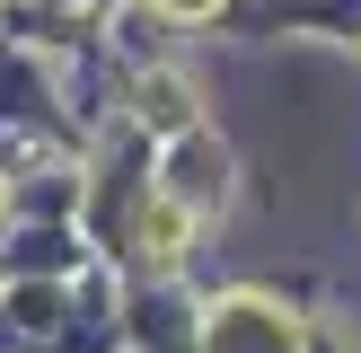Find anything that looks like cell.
<instances>
[{
	"label": "cell",
	"instance_id": "6da1fadb",
	"mask_svg": "<svg viewBox=\"0 0 361 353\" xmlns=\"http://www.w3.org/2000/svg\"><path fill=\"white\" fill-rule=\"evenodd\" d=\"M141 221H150V256H176V247H185V212L176 203H150Z\"/></svg>",
	"mask_w": 361,
	"mask_h": 353
},
{
	"label": "cell",
	"instance_id": "7a4b0ae2",
	"mask_svg": "<svg viewBox=\"0 0 361 353\" xmlns=\"http://www.w3.org/2000/svg\"><path fill=\"white\" fill-rule=\"evenodd\" d=\"M168 9H176V18H203V9H221V0H168Z\"/></svg>",
	"mask_w": 361,
	"mask_h": 353
}]
</instances>
